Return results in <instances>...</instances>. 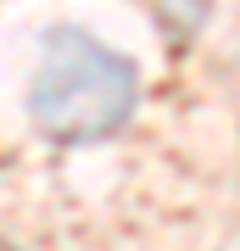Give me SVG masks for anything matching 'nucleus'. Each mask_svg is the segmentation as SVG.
Returning <instances> with one entry per match:
<instances>
[{"label": "nucleus", "instance_id": "1", "mask_svg": "<svg viewBox=\"0 0 240 251\" xmlns=\"http://www.w3.org/2000/svg\"><path fill=\"white\" fill-rule=\"evenodd\" d=\"M28 106L51 140H101L134 112V67L101 39L62 28L45 39Z\"/></svg>", "mask_w": 240, "mask_h": 251}]
</instances>
